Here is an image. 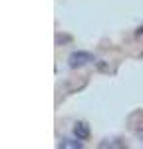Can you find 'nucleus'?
I'll return each instance as SVG.
<instances>
[{
	"mask_svg": "<svg viewBox=\"0 0 143 149\" xmlns=\"http://www.w3.org/2000/svg\"><path fill=\"white\" fill-rule=\"evenodd\" d=\"M74 133H76V137L78 139H87L90 137V127L85 121H78L76 127H74Z\"/></svg>",
	"mask_w": 143,
	"mask_h": 149,
	"instance_id": "2",
	"label": "nucleus"
},
{
	"mask_svg": "<svg viewBox=\"0 0 143 149\" xmlns=\"http://www.w3.org/2000/svg\"><path fill=\"white\" fill-rule=\"evenodd\" d=\"M139 137H141V141H143V131L141 129H139Z\"/></svg>",
	"mask_w": 143,
	"mask_h": 149,
	"instance_id": "4",
	"label": "nucleus"
},
{
	"mask_svg": "<svg viewBox=\"0 0 143 149\" xmlns=\"http://www.w3.org/2000/svg\"><path fill=\"white\" fill-rule=\"evenodd\" d=\"M60 147H82V143H80V139L78 141H74V139H62Z\"/></svg>",
	"mask_w": 143,
	"mask_h": 149,
	"instance_id": "3",
	"label": "nucleus"
},
{
	"mask_svg": "<svg viewBox=\"0 0 143 149\" xmlns=\"http://www.w3.org/2000/svg\"><path fill=\"white\" fill-rule=\"evenodd\" d=\"M90 62H95V58L90 54V52H74L68 58V64L70 68H78V66H83V64H90Z\"/></svg>",
	"mask_w": 143,
	"mask_h": 149,
	"instance_id": "1",
	"label": "nucleus"
}]
</instances>
